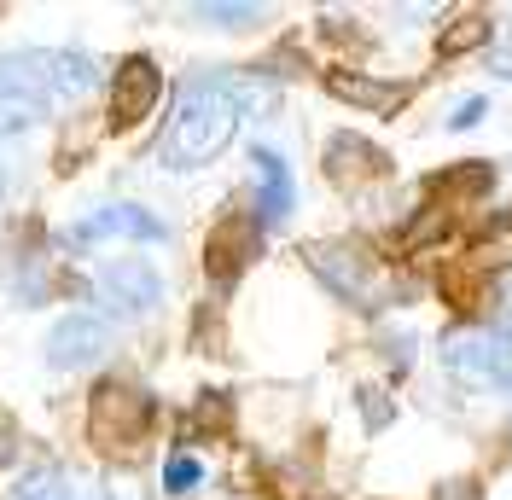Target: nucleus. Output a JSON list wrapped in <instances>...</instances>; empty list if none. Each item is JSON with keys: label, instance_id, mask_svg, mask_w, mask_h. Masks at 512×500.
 Wrapping results in <instances>:
<instances>
[{"label": "nucleus", "instance_id": "6e6552de", "mask_svg": "<svg viewBox=\"0 0 512 500\" xmlns=\"http://www.w3.org/2000/svg\"><path fill=\"white\" fill-rule=\"evenodd\" d=\"M158 99H163V70L146 53H134V59H123L111 70V123L117 128L146 123L158 111Z\"/></svg>", "mask_w": 512, "mask_h": 500}, {"label": "nucleus", "instance_id": "4be33fe9", "mask_svg": "<svg viewBox=\"0 0 512 500\" xmlns=\"http://www.w3.org/2000/svg\"><path fill=\"white\" fill-rule=\"evenodd\" d=\"M379 349H384V361H390V373H408L414 367V332H384Z\"/></svg>", "mask_w": 512, "mask_h": 500}, {"label": "nucleus", "instance_id": "dca6fc26", "mask_svg": "<svg viewBox=\"0 0 512 500\" xmlns=\"http://www.w3.org/2000/svg\"><path fill=\"white\" fill-rule=\"evenodd\" d=\"M472 256H478L483 268H507L512 262V210H495L489 216V227L472 239Z\"/></svg>", "mask_w": 512, "mask_h": 500}, {"label": "nucleus", "instance_id": "f3484780", "mask_svg": "<svg viewBox=\"0 0 512 500\" xmlns=\"http://www.w3.org/2000/svg\"><path fill=\"white\" fill-rule=\"evenodd\" d=\"M489 35H495V24H489L483 12H466V18H454V24H448V30L437 35V53H443V59H460V53L483 47Z\"/></svg>", "mask_w": 512, "mask_h": 500}, {"label": "nucleus", "instance_id": "0eeeda50", "mask_svg": "<svg viewBox=\"0 0 512 500\" xmlns=\"http://www.w3.org/2000/svg\"><path fill=\"white\" fill-rule=\"evenodd\" d=\"M117 344V332H111V320L94 309H76L64 314L59 326L47 332V367L53 373H82V367H99L105 355Z\"/></svg>", "mask_w": 512, "mask_h": 500}, {"label": "nucleus", "instance_id": "4468645a", "mask_svg": "<svg viewBox=\"0 0 512 500\" xmlns=\"http://www.w3.org/2000/svg\"><path fill=\"white\" fill-rule=\"evenodd\" d=\"M99 82V59L94 53H76V47H53V99L70 105V99H88Z\"/></svg>", "mask_w": 512, "mask_h": 500}, {"label": "nucleus", "instance_id": "a878e982", "mask_svg": "<svg viewBox=\"0 0 512 500\" xmlns=\"http://www.w3.org/2000/svg\"><path fill=\"white\" fill-rule=\"evenodd\" d=\"M437 500H478V489H472L466 477H454V483H443V489H437Z\"/></svg>", "mask_w": 512, "mask_h": 500}, {"label": "nucleus", "instance_id": "a211bd4d", "mask_svg": "<svg viewBox=\"0 0 512 500\" xmlns=\"http://www.w3.org/2000/svg\"><path fill=\"white\" fill-rule=\"evenodd\" d=\"M489 338V396H512V320L483 326Z\"/></svg>", "mask_w": 512, "mask_h": 500}, {"label": "nucleus", "instance_id": "cd10ccee", "mask_svg": "<svg viewBox=\"0 0 512 500\" xmlns=\"http://www.w3.org/2000/svg\"><path fill=\"white\" fill-rule=\"evenodd\" d=\"M6 187H12V175H6V163H0V210H6Z\"/></svg>", "mask_w": 512, "mask_h": 500}, {"label": "nucleus", "instance_id": "f8f14e48", "mask_svg": "<svg viewBox=\"0 0 512 500\" xmlns=\"http://www.w3.org/2000/svg\"><path fill=\"white\" fill-rule=\"evenodd\" d=\"M437 355H443V373L454 378L460 390L489 396V338H483V326H460V332H448Z\"/></svg>", "mask_w": 512, "mask_h": 500}, {"label": "nucleus", "instance_id": "20e7f679", "mask_svg": "<svg viewBox=\"0 0 512 500\" xmlns=\"http://www.w3.org/2000/svg\"><path fill=\"white\" fill-rule=\"evenodd\" d=\"M99 303L123 320H146V314L163 303V274L146 262V256H111L105 268L94 274Z\"/></svg>", "mask_w": 512, "mask_h": 500}, {"label": "nucleus", "instance_id": "aec40b11", "mask_svg": "<svg viewBox=\"0 0 512 500\" xmlns=\"http://www.w3.org/2000/svg\"><path fill=\"white\" fill-rule=\"evenodd\" d=\"M192 18L204 24H222V30H245V24H262V6H233V0H198Z\"/></svg>", "mask_w": 512, "mask_h": 500}, {"label": "nucleus", "instance_id": "f03ea898", "mask_svg": "<svg viewBox=\"0 0 512 500\" xmlns=\"http://www.w3.org/2000/svg\"><path fill=\"white\" fill-rule=\"evenodd\" d=\"M303 262H309V274H315L338 303H350V309H361V314H379V309H390V303H402L396 274H390L367 245H355V239H315V245H303Z\"/></svg>", "mask_w": 512, "mask_h": 500}, {"label": "nucleus", "instance_id": "6ab92c4d", "mask_svg": "<svg viewBox=\"0 0 512 500\" xmlns=\"http://www.w3.org/2000/svg\"><path fill=\"white\" fill-rule=\"evenodd\" d=\"M437 187H443L448 198H483V192L495 187V163H460V169L437 175Z\"/></svg>", "mask_w": 512, "mask_h": 500}, {"label": "nucleus", "instance_id": "423d86ee", "mask_svg": "<svg viewBox=\"0 0 512 500\" xmlns=\"http://www.w3.org/2000/svg\"><path fill=\"white\" fill-rule=\"evenodd\" d=\"M99 239H134V245H169V221H158L146 204H99L82 221L64 227V250H88Z\"/></svg>", "mask_w": 512, "mask_h": 500}, {"label": "nucleus", "instance_id": "9d476101", "mask_svg": "<svg viewBox=\"0 0 512 500\" xmlns=\"http://www.w3.org/2000/svg\"><path fill=\"white\" fill-rule=\"evenodd\" d=\"M326 94L338 99V105H355V111H367V117H390V111H402L408 105V82H379V76H367V70H326Z\"/></svg>", "mask_w": 512, "mask_h": 500}, {"label": "nucleus", "instance_id": "5701e85b", "mask_svg": "<svg viewBox=\"0 0 512 500\" xmlns=\"http://www.w3.org/2000/svg\"><path fill=\"white\" fill-rule=\"evenodd\" d=\"M483 111H489V99H483V94L460 99V105L448 111V128H478V123H483Z\"/></svg>", "mask_w": 512, "mask_h": 500}, {"label": "nucleus", "instance_id": "9b49d317", "mask_svg": "<svg viewBox=\"0 0 512 500\" xmlns=\"http://www.w3.org/2000/svg\"><path fill=\"white\" fill-rule=\"evenodd\" d=\"M256 250H262V227L256 216H227L216 233H210V280L216 285H233L245 274V262H251Z\"/></svg>", "mask_w": 512, "mask_h": 500}, {"label": "nucleus", "instance_id": "39448f33", "mask_svg": "<svg viewBox=\"0 0 512 500\" xmlns=\"http://www.w3.org/2000/svg\"><path fill=\"white\" fill-rule=\"evenodd\" d=\"M146 419H152V396L128 378H105L94 390V407H88V437L105 448H123V442H140Z\"/></svg>", "mask_w": 512, "mask_h": 500}, {"label": "nucleus", "instance_id": "1a4fd4ad", "mask_svg": "<svg viewBox=\"0 0 512 500\" xmlns=\"http://www.w3.org/2000/svg\"><path fill=\"white\" fill-rule=\"evenodd\" d=\"M251 175H256V210H251V216H256V227H262V233H274V227L297 210V181H291V163L274 152V146H262V140H256V146H251Z\"/></svg>", "mask_w": 512, "mask_h": 500}, {"label": "nucleus", "instance_id": "393cba45", "mask_svg": "<svg viewBox=\"0 0 512 500\" xmlns=\"http://www.w3.org/2000/svg\"><path fill=\"white\" fill-rule=\"evenodd\" d=\"M18 460V431H12V419L0 413V466H12Z\"/></svg>", "mask_w": 512, "mask_h": 500}, {"label": "nucleus", "instance_id": "7ed1b4c3", "mask_svg": "<svg viewBox=\"0 0 512 500\" xmlns=\"http://www.w3.org/2000/svg\"><path fill=\"white\" fill-rule=\"evenodd\" d=\"M53 47H12L0 53V140L30 134L53 111Z\"/></svg>", "mask_w": 512, "mask_h": 500}, {"label": "nucleus", "instance_id": "b1692460", "mask_svg": "<svg viewBox=\"0 0 512 500\" xmlns=\"http://www.w3.org/2000/svg\"><path fill=\"white\" fill-rule=\"evenodd\" d=\"M355 402H361V413H367V425H373V431L390 425V402H384V390H355Z\"/></svg>", "mask_w": 512, "mask_h": 500}, {"label": "nucleus", "instance_id": "c85d7f7f", "mask_svg": "<svg viewBox=\"0 0 512 500\" xmlns=\"http://www.w3.org/2000/svg\"><path fill=\"white\" fill-rule=\"evenodd\" d=\"M111 500H140V495H134V489H111Z\"/></svg>", "mask_w": 512, "mask_h": 500}, {"label": "nucleus", "instance_id": "ddd939ff", "mask_svg": "<svg viewBox=\"0 0 512 500\" xmlns=\"http://www.w3.org/2000/svg\"><path fill=\"white\" fill-rule=\"evenodd\" d=\"M384 169H390V157L373 140H355V134H332L326 140V175L332 181H373Z\"/></svg>", "mask_w": 512, "mask_h": 500}, {"label": "nucleus", "instance_id": "412c9836", "mask_svg": "<svg viewBox=\"0 0 512 500\" xmlns=\"http://www.w3.org/2000/svg\"><path fill=\"white\" fill-rule=\"evenodd\" d=\"M204 483V460L198 454H169L163 460V495H192Z\"/></svg>", "mask_w": 512, "mask_h": 500}, {"label": "nucleus", "instance_id": "bb28decb", "mask_svg": "<svg viewBox=\"0 0 512 500\" xmlns=\"http://www.w3.org/2000/svg\"><path fill=\"white\" fill-rule=\"evenodd\" d=\"M495 76H507V82H512V47H501V59H495Z\"/></svg>", "mask_w": 512, "mask_h": 500}, {"label": "nucleus", "instance_id": "2eb2a0df", "mask_svg": "<svg viewBox=\"0 0 512 500\" xmlns=\"http://www.w3.org/2000/svg\"><path fill=\"white\" fill-rule=\"evenodd\" d=\"M12 500H76V477L64 466H53V460H41V466H30L18 477Z\"/></svg>", "mask_w": 512, "mask_h": 500}, {"label": "nucleus", "instance_id": "f257e3e1", "mask_svg": "<svg viewBox=\"0 0 512 500\" xmlns=\"http://www.w3.org/2000/svg\"><path fill=\"white\" fill-rule=\"evenodd\" d=\"M239 123H245V94H239V82L222 76V70H204V76L181 82L175 111H169V123H163L152 157H158L163 169H204V163H216V157L233 146Z\"/></svg>", "mask_w": 512, "mask_h": 500}]
</instances>
